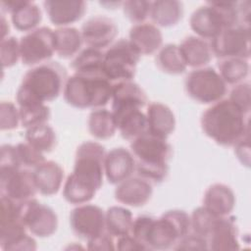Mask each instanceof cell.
Instances as JSON below:
<instances>
[{"label": "cell", "mask_w": 251, "mask_h": 251, "mask_svg": "<svg viewBox=\"0 0 251 251\" xmlns=\"http://www.w3.org/2000/svg\"><path fill=\"white\" fill-rule=\"evenodd\" d=\"M234 152L242 165H250V135L243 137L234 145Z\"/></svg>", "instance_id": "bcb514c9"}, {"label": "cell", "mask_w": 251, "mask_h": 251, "mask_svg": "<svg viewBox=\"0 0 251 251\" xmlns=\"http://www.w3.org/2000/svg\"><path fill=\"white\" fill-rule=\"evenodd\" d=\"M114 83L103 71L75 72L68 77L63 95L67 104L76 109L102 108L112 99Z\"/></svg>", "instance_id": "277c9868"}, {"label": "cell", "mask_w": 251, "mask_h": 251, "mask_svg": "<svg viewBox=\"0 0 251 251\" xmlns=\"http://www.w3.org/2000/svg\"><path fill=\"white\" fill-rule=\"evenodd\" d=\"M9 30H10L9 25L6 22V19H5L4 15L2 14L1 15V39H4V38L8 37L7 34H9Z\"/></svg>", "instance_id": "c3c4849f"}, {"label": "cell", "mask_w": 251, "mask_h": 251, "mask_svg": "<svg viewBox=\"0 0 251 251\" xmlns=\"http://www.w3.org/2000/svg\"><path fill=\"white\" fill-rule=\"evenodd\" d=\"M37 191L45 196H51L61 188L64 179V170L55 161H44L32 170Z\"/></svg>", "instance_id": "484cf974"}, {"label": "cell", "mask_w": 251, "mask_h": 251, "mask_svg": "<svg viewBox=\"0 0 251 251\" xmlns=\"http://www.w3.org/2000/svg\"><path fill=\"white\" fill-rule=\"evenodd\" d=\"M112 113L117 129L124 139L132 141L147 132V117L141 109H124Z\"/></svg>", "instance_id": "cb8c5ba5"}, {"label": "cell", "mask_w": 251, "mask_h": 251, "mask_svg": "<svg viewBox=\"0 0 251 251\" xmlns=\"http://www.w3.org/2000/svg\"><path fill=\"white\" fill-rule=\"evenodd\" d=\"M184 89L192 100L201 104H214L225 97L227 84L215 69L203 67L187 75Z\"/></svg>", "instance_id": "9c48e42d"}, {"label": "cell", "mask_w": 251, "mask_h": 251, "mask_svg": "<svg viewBox=\"0 0 251 251\" xmlns=\"http://www.w3.org/2000/svg\"><path fill=\"white\" fill-rule=\"evenodd\" d=\"M5 168H22L16 146L11 144H3L0 153V169Z\"/></svg>", "instance_id": "ee69618b"}, {"label": "cell", "mask_w": 251, "mask_h": 251, "mask_svg": "<svg viewBox=\"0 0 251 251\" xmlns=\"http://www.w3.org/2000/svg\"><path fill=\"white\" fill-rule=\"evenodd\" d=\"M89 133L100 140L113 137L117 130L114 115L112 111L104 108L94 109L88 117L87 121Z\"/></svg>", "instance_id": "f546056e"}, {"label": "cell", "mask_w": 251, "mask_h": 251, "mask_svg": "<svg viewBox=\"0 0 251 251\" xmlns=\"http://www.w3.org/2000/svg\"><path fill=\"white\" fill-rule=\"evenodd\" d=\"M116 249L126 251V250H148L145 245L140 243L131 234L123 235L118 237L116 242Z\"/></svg>", "instance_id": "7dc6e473"}, {"label": "cell", "mask_w": 251, "mask_h": 251, "mask_svg": "<svg viewBox=\"0 0 251 251\" xmlns=\"http://www.w3.org/2000/svg\"><path fill=\"white\" fill-rule=\"evenodd\" d=\"M130 152L135 159V172L138 176L152 184L163 182L169 174V161L173 154L167 139L148 132L130 143Z\"/></svg>", "instance_id": "5b68a950"}, {"label": "cell", "mask_w": 251, "mask_h": 251, "mask_svg": "<svg viewBox=\"0 0 251 251\" xmlns=\"http://www.w3.org/2000/svg\"><path fill=\"white\" fill-rule=\"evenodd\" d=\"M68 74L58 62H46L28 70L16 94L19 106L50 102L64 91Z\"/></svg>", "instance_id": "3957f363"}, {"label": "cell", "mask_w": 251, "mask_h": 251, "mask_svg": "<svg viewBox=\"0 0 251 251\" xmlns=\"http://www.w3.org/2000/svg\"><path fill=\"white\" fill-rule=\"evenodd\" d=\"M148 102L146 93L135 82L125 80L115 82L112 91V111L142 109Z\"/></svg>", "instance_id": "44dd1931"}, {"label": "cell", "mask_w": 251, "mask_h": 251, "mask_svg": "<svg viewBox=\"0 0 251 251\" xmlns=\"http://www.w3.org/2000/svg\"><path fill=\"white\" fill-rule=\"evenodd\" d=\"M0 52L3 69L13 67L21 58L20 41H18V39L14 36H8L4 39H1Z\"/></svg>", "instance_id": "ab89813d"}, {"label": "cell", "mask_w": 251, "mask_h": 251, "mask_svg": "<svg viewBox=\"0 0 251 251\" xmlns=\"http://www.w3.org/2000/svg\"><path fill=\"white\" fill-rule=\"evenodd\" d=\"M37 192L33 174L30 169H0L1 197H7L16 202H23L34 198Z\"/></svg>", "instance_id": "4fadbf2b"}, {"label": "cell", "mask_w": 251, "mask_h": 251, "mask_svg": "<svg viewBox=\"0 0 251 251\" xmlns=\"http://www.w3.org/2000/svg\"><path fill=\"white\" fill-rule=\"evenodd\" d=\"M204 133L221 146H234L250 135L249 114H245L228 98L212 104L201 117Z\"/></svg>", "instance_id": "7a4b0ae2"}, {"label": "cell", "mask_w": 251, "mask_h": 251, "mask_svg": "<svg viewBox=\"0 0 251 251\" xmlns=\"http://www.w3.org/2000/svg\"><path fill=\"white\" fill-rule=\"evenodd\" d=\"M209 250L233 251L240 248L235 219L230 216L218 218L208 237Z\"/></svg>", "instance_id": "d6986e66"}, {"label": "cell", "mask_w": 251, "mask_h": 251, "mask_svg": "<svg viewBox=\"0 0 251 251\" xmlns=\"http://www.w3.org/2000/svg\"><path fill=\"white\" fill-rule=\"evenodd\" d=\"M132 223V214L125 207L112 206L105 212L106 231L114 237L130 234Z\"/></svg>", "instance_id": "1f68e13d"}, {"label": "cell", "mask_w": 251, "mask_h": 251, "mask_svg": "<svg viewBox=\"0 0 251 251\" xmlns=\"http://www.w3.org/2000/svg\"><path fill=\"white\" fill-rule=\"evenodd\" d=\"M191 232L190 216L182 210H170L160 218H153L144 234L143 244L148 250H167Z\"/></svg>", "instance_id": "8992f818"}, {"label": "cell", "mask_w": 251, "mask_h": 251, "mask_svg": "<svg viewBox=\"0 0 251 251\" xmlns=\"http://www.w3.org/2000/svg\"><path fill=\"white\" fill-rule=\"evenodd\" d=\"M175 250H209L208 240L192 232L181 238L174 247Z\"/></svg>", "instance_id": "7bdbcfd3"}, {"label": "cell", "mask_w": 251, "mask_h": 251, "mask_svg": "<svg viewBox=\"0 0 251 251\" xmlns=\"http://www.w3.org/2000/svg\"><path fill=\"white\" fill-rule=\"evenodd\" d=\"M250 94V83L242 81L238 84H235L234 87L230 90L228 99L245 114H249L251 109Z\"/></svg>", "instance_id": "60d3db41"}, {"label": "cell", "mask_w": 251, "mask_h": 251, "mask_svg": "<svg viewBox=\"0 0 251 251\" xmlns=\"http://www.w3.org/2000/svg\"><path fill=\"white\" fill-rule=\"evenodd\" d=\"M147 132L167 139L176 128V118L170 107L160 102H152L147 106Z\"/></svg>", "instance_id": "7402d4cb"}, {"label": "cell", "mask_w": 251, "mask_h": 251, "mask_svg": "<svg viewBox=\"0 0 251 251\" xmlns=\"http://www.w3.org/2000/svg\"><path fill=\"white\" fill-rule=\"evenodd\" d=\"M104 52L100 49L86 47L80 50L71 61L70 67L75 72L101 71Z\"/></svg>", "instance_id": "e575fe53"}, {"label": "cell", "mask_w": 251, "mask_h": 251, "mask_svg": "<svg viewBox=\"0 0 251 251\" xmlns=\"http://www.w3.org/2000/svg\"><path fill=\"white\" fill-rule=\"evenodd\" d=\"M70 225L78 238L88 241L106 231L105 212L93 204H80L72 210Z\"/></svg>", "instance_id": "5bb4252c"}, {"label": "cell", "mask_w": 251, "mask_h": 251, "mask_svg": "<svg viewBox=\"0 0 251 251\" xmlns=\"http://www.w3.org/2000/svg\"><path fill=\"white\" fill-rule=\"evenodd\" d=\"M203 206L216 217L229 216L235 206L234 192L226 184L214 183L205 191Z\"/></svg>", "instance_id": "d4e9b609"}, {"label": "cell", "mask_w": 251, "mask_h": 251, "mask_svg": "<svg viewBox=\"0 0 251 251\" xmlns=\"http://www.w3.org/2000/svg\"><path fill=\"white\" fill-rule=\"evenodd\" d=\"M128 40L140 55H152L163 44V34L158 26L149 23L133 25L129 29Z\"/></svg>", "instance_id": "603a6c76"}, {"label": "cell", "mask_w": 251, "mask_h": 251, "mask_svg": "<svg viewBox=\"0 0 251 251\" xmlns=\"http://www.w3.org/2000/svg\"><path fill=\"white\" fill-rule=\"evenodd\" d=\"M80 32L87 47L102 50L113 44L118 34V26L106 16H94L83 23Z\"/></svg>", "instance_id": "9a60e30c"}, {"label": "cell", "mask_w": 251, "mask_h": 251, "mask_svg": "<svg viewBox=\"0 0 251 251\" xmlns=\"http://www.w3.org/2000/svg\"><path fill=\"white\" fill-rule=\"evenodd\" d=\"M21 61L25 66L46 63L55 53L54 30L48 26L37 27L20 40Z\"/></svg>", "instance_id": "8fae6325"}, {"label": "cell", "mask_w": 251, "mask_h": 251, "mask_svg": "<svg viewBox=\"0 0 251 251\" xmlns=\"http://www.w3.org/2000/svg\"><path fill=\"white\" fill-rule=\"evenodd\" d=\"M183 16V5L176 0H157L151 5L150 18L157 26L171 27L179 23Z\"/></svg>", "instance_id": "83f0119b"}, {"label": "cell", "mask_w": 251, "mask_h": 251, "mask_svg": "<svg viewBox=\"0 0 251 251\" xmlns=\"http://www.w3.org/2000/svg\"><path fill=\"white\" fill-rule=\"evenodd\" d=\"M151 1L128 0L123 2V11L125 16L133 24H142L150 17Z\"/></svg>", "instance_id": "74e56055"}, {"label": "cell", "mask_w": 251, "mask_h": 251, "mask_svg": "<svg viewBox=\"0 0 251 251\" xmlns=\"http://www.w3.org/2000/svg\"><path fill=\"white\" fill-rule=\"evenodd\" d=\"M219 217L213 215L210 211H208L204 206L198 207L193 210L190 216V224H191V232L207 238L210 235L212 227Z\"/></svg>", "instance_id": "8d00e7d4"}, {"label": "cell", "mask_w": 251, "mask_h": 251, "mask_svg": "<svg viewBox=\"0 0 251 251\" xmlns=\"http://www.w3.org/2000/svg\"><path fill=\"white\" fill-rule=\"evenodd\" d=\"M20 216L27 230L38 237L54 234L58 227V217L55 211L34 198L20 202Z\"/></svg>", "instance_id": "7c38bea8"}, {"label": "cell", "mask_w": 251, "mask_h": 251, "mask_svg": "<svg viewBox=\"0 0 251 251\" xmlns=\"http://www.w3.org/2000/svg\"><path fill=\"white\" fill-rule=\"evenodd\" d=\"M157 68L169 75H180L186 71V64L183 61L178 45L169 43L161 47L155 58Z\"/></svg>", "instance_id": "4dcf8cb0"}, {"label": "cell", "mask_w": 251, "mask_h": 251, "mask_svg": "<svg viewBox=\"0 0 251 251\" xmlns=\"http://www.w3.org/2000/svg\"><path fill=\"white\" fill-rule=\"evenodd\" d=\"M55 53L60 58H74L81 49L83 39L80 30L75 27L64 26L54 30Z\"/></svg>", "instance_id": "f1b7e54d"}, {"label": "cell", "mask_w": 251, "mask_h": 251, "mask_svg": "<svg viewBox=\"0 0 251 251\" xmlns=\"http://www.w3.org/2000/svg\"><path fill=\"white\" fill-rule=\"evenodd\" d=\"M1 11L11 14L14 27L20 31H31L40 24L42 14L40 8L31 1L13 0L2 1Z\"/></svg>", "instance_id": "2e32d148"}, {"label": "cell", "mask_w": 251, "mask_h": 251, "mask_svg": "<svg viewBox=\"0 0 251 251\" xmlns=\"http://www.w3.org/2000/svg\"><path fill=\"white\" fill-rule=\"evenodd\" d=\"M213 56L220 60L250 58V25H236L224 29L210 41Z\"/></svg>", "instance_id": "30bf717a"}, {"label": "cell", "mask_w": 251, "mask_h": 251, "mask_svg": "<svg viewBox=\"0 0 251 251\" xmlns=\"http://www.w3.org/2000/svg\"><path fill=\"white\" fill-rule=\"evenodd\" d=\"M43 6L50 22L61 27L79 21L87 9L86 3L78 0H46Z\"/></svg>", "instance_id": "ac0fdd59"}, {"label": "cell", "mask_w": 251, "mask_h": 251, "mask_svg": "<svg viewBox=\"0 0 251 251\" xmlns=\"http://www.w3.org/2000/svg\"><path fill=\"white\" fill-rule=\"evenodd\" d=\"M20 121L25 128L47 124L51 117L50 108L43 103L20 106Z\"/></svg>", "instance_id": "d590c367"}, {"label": "cell", "mask_w": 251, "mask_h": 251, "mask_svg": "<svg viewBox=\"0 0 251 251\" xmlns=\"http://www.w3.org/2000/svg\"><path fill=\"white\" fill-rule=\"evenodd\" d=\"M15 146L22 168L33 170L45 161L43 153L27 142H21Z\"/></svg>", "instance_id": "f35d334b"}, {"label": "cell", "mask_w": 251, "mask_h": 251, "mask_svg": "<svg viewBox=\"0 0 251 251\" xmlns=\"http://www.w3.org/2000/svg\"><path fill=\"white\" fill-rule=\"evenodd\" d=\"M178 47L187 67L195 69L203 68L213 58L210 42L198 36H186L182 39Z\"/></svg>", "instance_id": "4316f807"}, {"label": "cell", "mask_w": 251, "mask_h": 251, "mask_svg": "<svg viewBox=\"0 0 251 251\" xmlns=\"http://www.w3.org/2000/svg\"><path fill=\"white\" fill-rule=\"evenodd\" d=\"M219 74L226 84L235 85L244 80L249 74L248 60L239 58L222 59L218 63Z\"/></svg>", "instance_id": "d6a6232c"}, {"label": "cell", "mask_w": 251, "mask_h": 251, "mask_svg": "<svg viewBox=\"0 0 251 251\" xmlns=\"http://www.w3.org/2000/svg\"><path fill=\"white\" fill-rule=\"evenodd\" d=\"M140 56L128 39L121 38L104 52L102 71L113 83L131 80Z\"/></svg>", "instance_id": "ba28073f"}, {"label": "cell", "mask_w": 251, "mask_h": 251, "mask_svg": "<svg viewBox=\"0 0 251 251\" xmlns=\"http://www.w3.org/2000/svg\"><path fill=\"white\" fill-rule=\"evenodd\" d=\"M114 236H112L109 232L104 231L100 235L89 239L87 241V249L88 250H114L116 249V245L114 242Z\"/></svg>", "instance_id": "f6af8a7d"}, {"label": "cell", "mask_w": 251, "mask_h": 251, "mask_svg": "<svg viewBox=\"0 0 251 251\" xmlns=\"http://www.w3.org/2000/svg\"><path fill=\"white\" fill-rule=\"evenodd\" d=\"M106 154L105 147L96 141H85L77 147L74 171L63 187L67 202L80 205L93 199L103 184Z\"/></svg>", "instance_id": "6da1fadb"}, {"label": "cell", "mask_w": 251, "mask_h": 251, "mask_svg": "<svg viewBox=\"0 0 251 251\" xmlns=\"http://www.w3.org/2000/svg\"><path fill=\"white\" fill-rule=\"evenodd\" d=\"M104 169L107 180L111 184H119L135 171V159L129 150L116 147L106 154Z\"/></svg>", "instance_id": "e0dca14e"}, {"label": "cell", "mask_w": 251, "mask_h": 251, "mask_svg": "<svg viewBox=\"0 0 251 251\" xmlns=\"http://www.w3.org/2000/svg\"><path fill=\"white\" fill-rule=\"evenodd\" d=\"M25 138L27 143L42 153L51 152L57 144L56 132L47 124L26 128Z\"/></svg>", "instance_id": "836d02e7"}, {"label": "cell", "mask_w": 251, "mask_h": 251, "mask_svg": "<svg viewBox=\"0 0 251 251\" xmlns=\"http://www.w3.org/2000/svg\"><path fill=\"white\" fill-rule=\"evenodd\" d=\"M20 121V111L12 102L3 101L0 105V128L11 130L17 128Z\"/></svg>", "instance_id": "b9f144b4"}, {"label": "cell", "mask_w": 251, "mask_h": 251, "mask_svg": "<svg viewBox=\"0 0 251 251\" xmlns=\"http://www.w3.org/2000/svg\"><path fill=\"white\" fill-rule=\"evenodd\" d=\"M152 183L140 176H130L118 184L115 199L126 206H144L152 197Z\"/></svg>", "instance_id": "ffe728a7"}, {"label": "cell", "mask_w": 251, "mask_h": 251, "mask_svg": "<svg viewBox=\"0 0 251 251\" xmlns=\"http://www.w3.org/2000/svg\"><path fill=\"white\" fill-rule=\"evenodd\" d=\"M20 202L1 197L0 246L3 250H36V241L26 233V226L20 216Z\"/></svg>", "instance_id": "52a82bcc"}]
</instances>
